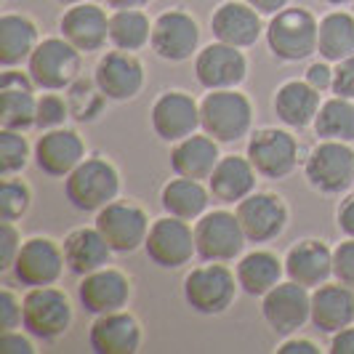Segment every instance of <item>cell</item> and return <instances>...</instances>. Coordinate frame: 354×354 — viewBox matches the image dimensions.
Segmentation results:
<instances>
[{
  "mask_svg": "<svg viewBox=\"0 0 354 354\" xmlns=\"http://www.w3.org/2000/svg\"><path fill=\"white\" fill-rule=\"evenodd\" d=\"M317 17L304 6H288L280 14L269 17L266 24V48L283 64H299L317 53Z\"/></svg>",
  "mask_w": 354,
  "mask_h": 354,
  "instance_id": "1",
  "label": "cell"
},
{
  "mask_svg": "<svg viewBox=\"0 0 354 354\" xmlns=\"http://www.w3.org/2000/svg\"><path fill=\"white\" fill-rule=\"evenodd\" d=\"M120 195V171L104 155H88L64 178V197L75 211L99 213Z\"/></svg>",
  "mask_w": 354,
  "mask_h": 354,
  "instance_id": "2",
  "label": "cell"
},
{
  "mask_svg": "<svg viewBox=\"0 0 354 354\" xmlns=\"http://www.w3.org/2000/svg\"><path fill=\"white\" fill-rule=\"evenodd\" d=\"M253 128V102L243 91H208L200 102V131H205L218 144H234L250 136Z\"/></svg>",
  "mask_w": 354,
  "mask_h": 354,
  "instance_id": "3",
  "label": "cell"
},
{
  "mask_svg": "<svg viewBox=\"0 0 354 354\" xmlns=\"http://www.w3.org/2000/svg\"><path fill=\"white\" fill-rule=\"evenodd\" d=\"M237 274L221 261H205L203 266H195L181 285L187 306L203 317L224 315L237 299Z\"/></svg>",
  "mask_w": 354,
  "mask_h": 354,
  "instance_id": "4",
  "label": "cell"
},
{
  "mask_svg": "<svg viewBox=\"0 0 354 354\" xmlns=\"http://www.w3.org/2000/svg\"><path fill=\"white\" fill-rule=\"evenodd\" d=\"M304 178L319 195H346L354 187L352 144L319 139L304 158Z\"/></svg>",
  "mask_w": 354,
  "mask_h": 354,
  "instance_id": "5",
  "label": "cell"
},
{
  "mask_svg": "<svg viewBox=\"0 0 354 354\" xmlns=\"http://www.w3.org/2000/svg\"><path fill=\"white\" fill-rule=\"evenodd\" d=\"M245 155L253 162L256 174L266 181H283L301 162V144L299 139L277 125H266L259 131H250Z\"/></svg>",
  "mask_w": 354,
  "mask_h": 354,
  "instance_id": "6",
  "label": "cell"
},
{
  "mask_svg": "<svg viewBox=\"0 0 354 354\" xmlns=\"http://www.w3.org/2000/svg\"><path fill=\"white\" fill-rule=\"evenodd\" d=\"M21 309H24L21 328L37 341L62 338L72 328V319H75L70 296L56 285L27 288L21 299Z\"/></svg>",
  "mask_w": 354,
  "mask_h": 354,
  "instance_id": "7",
  "label": "cell"
},
{
  "mask_svg": "<svg viewBox=\"0 0 354 354\" xmlns=\"http://www.w3.org/2000/svg\"><path fill=\"white\" fill-rule=\"evenodd\" d=\"M83 53L64 37H43L32 56L27 59V72L40 91H67L80 77Z\"/></svg>",
  "mask_w": 354,
  "mask_h": 354,
  "instance_id": "8",
  "label": "cell"
},
{
  "mask_svg": "<svg viewBox=\"0 0 354 354\" xmlns=\"http://www.w3.org/2000/svg\"><path fill=\"white\" fill-rule=\"evenodd\" d=\"M195 243L197 256L203 261L230 264V261L243 256V250L248 245V237L243 232L237 213L218 208V211H205L195 221Z\"/></svg>",
  "mask_w": 354,
  "mask_h": 354,
  "instance_id": "9",
  "label": "cell"
},
{
  "mask_svg": "<svg viewBox=\"0 0 354 354\" xmlns=\"http://www.w3.org/2000/svg\"><path fill=\"white\" fill-rule=\"evenodd\" d=\"M96 230L104 234V240L109 243V248L118 256H128L144 248L147 234H149V216L139 203L133 200H112L109 205H104L96 213Z\"/></svg>",
  "mask_w": 354,
  "mask_h": 354,
  "instance_id": "10",
  "label": "cell"
},
{
  "mask_svg": "<svg viewBox=\"0 0 354 354\" xmlns=\"http://www.w3.org/2000/svg\"><path fill=\"white\" fill-rule=\"evenodd\" d=\"M144 253L158 269H181L192 261V256H197L195 227L168 213L160 216L149 227Z\"/></svg>",
  "mask_w": 354,
  "mask_h": 354,
  "instance_id": "11",
  "label": "cell"
},
{
  "mask_svg": "<svg viewBox=\"0 0 354 354\" xmlns=\"http://www.w3.org/2000/svg\"><path fill=\"white\" fill-rule=\"evenodd\" d=\"M261 317L274 336H296L306 322H312V290L283 280L261 299Z\"/></svg>",
  "mask_w": 354,
  "mask_h": 354,
  "instance_id": "12",
  "label": "cell"
},
{
  "mask_svg": "<svg viewBox=\"0 0 354 354\" xmlns=\"http://www.w3.org/2000/svg\"><path fill=\"white\" fill-rule=\"evenodd\" d=\"M149 125L160 142H181L200 131V102L181 88L162 91L149 106Z\"/></svg>",
  "mask_w": 354,
  "mask_h": 354,
  "instance_id": "13",
  "label": "cell"
},
{
  "mask_svg": "<svg viewBox=\"0 0 354 354\" xmlns=\"http://www.w3.org/2000/svg\"><path fill=\"white\" fill-rule=\"evenodd\" d=\"M67 269L64 261V248L62 243H56L53 237H27L19 248V256L11 272H14V280L24 288H46V285H56L62 280Z\"/></svg>",
  "mask_w": 354,
  "mask_h": 354,
  "instance_id": "14",
  "label": "cell"
},
{
  "mask_svg": "<svg viewBox=\"0 0 354 354\" xmlns=\"http://www.w3.org/2000/svg\"><path fill=\"white\" fill-rule=\"evenodd\" d=\"M234 213L243 224V232L253 245H266L274 243L277 237H283L290 221V211L285 205V200L277 192H253L245 200H240L234 205Z\"/></svg>",
  "mask_w": 354,
  "mask_h": 354,
  "instance_id": "15",
  "label": "cell"
},
{
  "mask_svg": "<svg viewBox=\"0 0 354 354\" xmlns=\"http://www.w3.org/2000/svg\"><path fill=\"white\" fill-rule=\"evenodd\" d=\"M149 46L162 62H171V64L189 62L200 48V24L189 11L168 8L155 19Z\"/></svg>",
  "mask_w": 354,
  "mask_h": 354,
  "instance_id": "16",
  "label": "cell"
},
{
  "mask_svg": "<svg viewBox=\"0 0 354 354\" xmlns=\"http://www.w3.org/2000/svg\"><path fill=\"white\" fill-rule=\"evenodd\" d=\"M93 80L109 102L125 104V102H133L142 93L147 75H144L142 59L136 53L115 48V51H106L96 62Z\"/></svg>",
  "mask_w": 354,
  "mask_h": 354,
  "instance_id": "17",
  "label": "cell"
},
{
  "mask_svg": "<svg viewBox=\"0 0 354 354\" xmlns=\"http://www.w3.org/2000/svg\"><path fill=\"white\" fill-rule=\"evenodd\" d=\"M195 77L205 91L240 88L248 77V59L243 48L213 40L195 56Z\"/></svg>",
  "mask_w": 354,
  "mask_h": 354,
  "instance_id": "18",
  "label": "cell"
},
{
  "mask_svg": "<svg viewBox=\"0 0 354 354\" xmlns=\"http://www.w3.org/2000/svg\"><path fill=\"white\" fill-rule=\"evenodd\" d=\"M86 158L88 155H86L83 136L67 125L43 131L32 147V160H35L37 171L51 178H67Z\"/></svg>",
  "mask_w": 354,
  "mask_h": 354,
  "instance_id": "19",
  "label": "cell"
},
{
  "mask_svg": "<svg viewBox=\"0 0 354 354\" xmlns=\"http://www.w3.org/2000/svg\"><path fill=\"white\" fill-rule=\"evenodd\" d=\"M131 296H133L131 277L115 266H102L80 277V285H77V301L83 306V312H88L93 317L125 309L131 304Z\"/></svg>",
  "mask_w": 354,
  "mask_h": 354,
  "instance_id": "20",
  "label": "cell"
},
{
  "mask_svg": "<svg viewBox=\"0 0 354 354\" xmlns=\"http://www.w3.org/2000/svg\"><path fill=\"white\" fill-rule=\"evenodd\" d=\"M213 40L227 43L234 48H250L256 46L266 32L261 14L245 3V0H224L211 17Z\"/></svg>",
  "mask_w": 354,
  "mask_h": 354,
  "instance_id": "21",
  "label": "cell"
},
{
  "mask_svg": "<svg viewBox=\"0 0 354 354\" xmlns=\"http://www.w3.org/2000/svg\"><path fill=\"white\" fill-rule=\"evenodd\" d=\"M30 72H17L14 67L0 75V128L30 131L35 128L37 96Z\"/></svg>",
  "mask_w": 354,
  "mask_h": 354,
  "instance_id": "22",
  "label": "cell"
},
{
  "mask_svg": "<svg viewBox=\"0 0 354 354\" xmlns=\"http://www.w3.org/2000/svg\"><path fill=\"white\" fill-rule=\"evenodd\" d=\"M283 261L285 277L309 290L330 283L333 277V248L317 237H304L299 243H293Z\"/></svg>",
  "mask_w": 354,
  "mask_h": 354,
  "instance_id": "23",
  "label": "cell"
},
{
  "mask_svg": "<svg viewBox=\"0 0 354 354\" xmlns=\"http://www.w3.org/2000/svg\"><path fill=\"white\" fill-rule=\"evenodd\" d=\"M59 32L80 53H96L109 43V17L96 3L70 6L59 19Z\"/></svg>",
  "mask_w": 354,
  "mask_h": 354,
  "instance_id": "24",
  "label": "cell"
},
{
  "mask_svg": "<svg viewBox=\"0 0 354 354\" xmlns=\"http://www.w3.org/2000/svg\"><path fill=\"white\" fill-rule=\"evenodd\" d=\"M88 346L93 354H136L142 349V325L125 309L99 315L88 328Z\"/></svg>",
  "mask_w": 354,
  "mask_h": 354,
  "instance_id": "25",
  "label": "cell"
},
{
  "mask_svg": "<svg viewBox=\"0 0 354 354\" xmlns=\"http://www.w3.org/2000/svg\"><path fill=\"white\" fill-rule=\"evenodd\" d=\"M259 174L253 168V162L248 160V155H221L218 165L213 168L211 178L205 181L211 197L221 205H237L240 200H245L248 195L256 192V181Z\"/></svg>",
  "mask_w": 354,
  "mask_h": 354,
  "instance_id": "26",
  "label": "cell"
},
{
  "mask_svg": "<svg viewBox=\"0 0 354 354\" xmlns=\"http://www.w3.org/2000/svg\"><path fill=\"white\" fill-rule=\"evenodd\" d=\"M319 106H322L319 91L312 88L306 80H285L272 96V112L285 128H293V131L315 125Z\"/></svg>",
  "mask_w": 354,
  "mask_h": 354,
  "instance_id": "27",
  "label": "cell"
},
{
  "mask_svg": "<svg viewBox=\"0 0 354 354\" xmlns=\"http://www.w3.org/2000/svg\"><path fill=\"white\" fill-rule=\"evenodd\" d=\"M312 325L319 333L333 336L354 325V288L344 283H325L312 290Z\"/></svg>",
  "mask_w": 354,
  "mask_h": 354,
  "instance_id": "28",
  "label": "cell"
},
{
  "mask_svg": "<svg viewBox=\"0 0 354 354\" xmlns=\"http://www.w3.org/2000/svg\"><path fill=\"white\" fill-rule=\"evenodd\" d=\"M64 261H67V269L77 277H86L91 272L102 269V266H109L115 250L109 248V243L104 240V234L93 227H77L72 230L64 243Z\"/></svg>",
  "mask_w": 354,
  "mask_h": 354,
  "instance_id": "29",
  "label": "cell"
},
{
  "mask_svg": "<svg viewBox=\"0 0 354 354\" xmlns=\"http://www.w3.org/2000/svg\"><path fill=\"white\" fill-rule=\"evenodd\" d=\"M218 160H221L218 142L213 136H208L205 131H197V133L171 147V171L176 176L208 181L213 168L218 165Z\"/></svg>",
  "mask_w": 354,
  "mask_h": 354,
  "instance_id": "30",
  "label": "cell"
},
{
  "mask_svg": "<svg viewBox=\"0 0 354 354\" xmlns=\"http://www.w3.org/2000/svg\"><path fill=\"white\" fill-rule=\"evenodd\" d=\"M240 290L250 299H264L274 285L283 283L285 277V261L272 253V250L256 248L250 253H243L234 266Z\"/></svg>",
  "mask_w": 354,
  "mask_h": 354,
  "instance_id": "31",
  "label": "cell"
},
{
  "mask_svg": "<svg viewBox=\"0 0 354 354\" xmlns=\"http://www.w3.org/2000/svg\"><path fill=\"white\" fill-rule=\"evenodd\" d=\"M211 189L208 184H203L200 178L176 176L165 181V187L160 189V205L168 216H176L184 221H197L211 205Z\"/></svg>",
  "mask_w": 354,
  "mask_h": 354,
  "instance_id": "32",
  "label": "cell"
},
{
  "mask_svg": "<svg viewBox=\"0 0 354 354\" xmlns=\"http://www.w3.org/2000/svg\"><path fill=\"white\" fill-rule=\"evenodd\" d=\"M40 43L37 24L27 14H3L0 17V64L3 70L27 62Z\"/></svg>",
  "mask_w": 354,
  "mask_h": 354,
  "instance_id": "33",
  "label": "cell"
},
{
  "mask_svg": "<svg viewBox=\"0 0 354 354\" xmlns=\"http://www.w3.org/2000/svg\"><path fill=\"white\" fill-rule=\"evenodd\" d=\"M317 53L330 64L354 56V14L338 8L319 19Z\"/></svg>",
  "mask_w": 354,
  "mask_h": 354,
  "instance_id": "34",
  "label": "cell"
},
{
  "mask_svg": "<svg viewBox=\"0 0 354 354\" xmlns=\"http://www.w3.org/2000/svg\"><path fill=\"white\" fill-rule=\"evenodd\" d=\"M152 24L142 8H123L109 14V46L120 51H142L152 43Z\"/></svg>",
  "mask_w": 354,
  "mask_h": 354,
  "instance_id": "35",
  "label": "cell"
},
{
  "mask_svg": "<svg viewBox=\"0 0 354 354\" xmlns=\"http://www.w3.org/2000/svg\"><path fill=\"white\" fill-rule=\"evenodd\" d=\"M315 133L325 142H354V102L344 96H330L319 106L315 118Z\"/></svg>",
  "mask_w": 354,
  "mask_h": 354,
  "instance_id": "36",
  "label": "cell"
},
{
  "mask_svg": "<svg viewBox=\"0 0 354 354\" xmlns=\"http://www.w3.org/2000/svg\"><path fill=\"white\" fill-rule=\"evenodd\" d=\"M67 102H70L72 118H75L77 123H93V120L102 115V109H104V104L109 99L99 91L96 80H83V77H77L70 88H67Z\"/></svg>",
  "mask_w": 354,
  "mask_h": 354,
  "instance_id": "37",
  "label": "cell"
},
{
  "mask_svg": "<svg viewBox=\"0 0 354 354\" xmlns=\"http://www.w3.org/2000/svg\"><path fill=\"white\" fill-rule=\"evenodd\" d=\"M32 158V147L24 131L0 128V176H17L27 168Z\"/></svg>",
  "mask_w": 354,
  "mask_h": 354,
  "instance_id": "38",
  "label": "cell"
},
{
  "mask_svg": "<svg viewBox=\"0 0 354 354\" xmlns=\"http://www.w3.org/2000/svg\"><path fill=\"white\" fill-rule=\"evenodd\" d=\"M32 208V189L24 178L3 176L0 184V221H19Z\"/></svg>",
  "mask_w": 354,
  "mask_h": 354,
  "instance_id": "39",
  "label": "cell"
},
{
  "mask_svg": "<svg viewBox=\"0 0 354 354\" xmlns=\"http://www.w3.org/2000/svg\"><path fill=\"white\" fill-rule=\"evenodd\" d=\"M72 118L70 102L67 96H59L56 91H46L43 96H37V115H35V128L43 131H53L62 128Z\"/></svg>",
  "mask_w": 354,
  "mask_h": 354,
  "instance_id": "40",
  "label": "cell"
},
{
  "mask_svg": "<svg viewBox=\"0 0 354 354\" xmlns=\"http://www.w3.org/2000/svg\"><path fill=\"white\" fill-rule=\"evenodd\" d=\"M21 234L14 221H0V272H8L21 248Z\"/></svg>",
  "mask_w": 354,
  "mask_h": 354,
  "instance_id": "41",
  "label": "cell"
},
{
  "mask_svg": "<svg viewBox=\"0 0 354 354\" xmlns=\"http://www.w3.org/2000/svg\"><path fill=\"white\" fill-rule=\"evenodd\" d=\"M333 277L354 288V237H346L333 248Z\"/></svg>",
  "mask_w": 354,
  "mask_h": 354,
  "instance_id": "42",
  "label": "cell"
},
{
  "mask_svg": "<svg viewBox=\"0 0 354 354\" xmlns=\"http://www.w3.org/2000/svg\"><path fill=\"white\" fill-rule=\"evenodd\" d=\"M24 317V309H21V299L11 288H3L0 290V333L6 330H17Z\"/></svg>",
  "mask_w": 354,
  "mask_h": 354,
  "instance_id": "43",
  "label": "cell"
},
{
  "mask_svg": "<svg viewBox=\"0 0 354 354\" xmlns=\"http://www.w3.org/2000/svg\"><path fill=\"white\" fill-rule=\"evenodd\" d=\"M333 77H336V64H330V62H325V59L312 62V64L306 67V72H304V80H306L312 88H317L319 93L333 91Z\"/></svg>",
  "mask_w": 354,
  "mask_h": 354,
  "instance_id": "44",
  "label": "cell"
},
{
  "mask_svg": "<svg viewBox=\"0 0 354 354\" xmlns=\"http://www.w3.org/2000/svg\"><path fill=\"white\" fill-rule=\"evenodd\" d=\"M330 93L354 102V56L336 64V77H333V91Z\"/></svg>",
  "mask_w": 354,
  "mask_h": 354,
  "instance_id": "45",
  "label": "cell"
},
{
  "mask_svg": "<svg viewBox=\"0 0 354 354\" xmlns=\"http://www.w3.org/2000/svg\"><path fill=\"white\" fill-rule=\"evenodd\" d=\"M0 352L6 354H35V344L32 336L24 330H6L0 333Z\"/></svg>",
  "mask_w": 354,
  "mask_h": 354,
  "instance_id": "46",
  "label": "cell"
},
{
  "mask_svg": "<svg viewBox=\"0 0 354 354\" xmlns=\"http://www.w3.org/2000/svg\"><path fill=\"white\" fill-rule=\"evenodd\" d=\"M336 224L344 237H354V192L346 195L336 208Z\"/></svg>",
  "mask_w": 354,
  "mask_h": 354,
  "instance_id": "47",
  "label": "cell"
},
{
  "mask_svg": "<svg viewBox=\"0 0 354 354\" xmlns=\"http://www.w3.org/2000/svg\"><path fill=\"white\" fill-rule=\"evenodd\" d=\"M277 352L280 354H319V346L315 344V341L301 338L299 333H296V336L283 338V344L277 346Z\"/></svg>",
  "mask_w": 354,
  "mask_h": 354,
  "instance_id": "48",
  "label": "cell"
},
{
  "mask_svg": "<svg viewBox=\"0 0 354 354\" xmlns=\"http://www.w3.org/2000/svg\"><path fill=\"white\" fill-rule=\"evenodd\" d=\"M328 352L330 354H354V325H346V328H341L338 333L330 336Z\"/></svg>",
  "mask_w": 354,
  "mask_h": 354,
  "instance_id": "49",
  "label": "cell"
},
{
  "mask_svg": "<svg viewBox=\"0 0 354 354\" xmlns=\"http://www.w3.org/2000/svg\"><path fill=\"white\" fill-rule=\"evenodd\" d=\"M245 3H250L261 17H274V14H280L283 8H288L290 0H245Z\"/></svg>",
  "mask_w": 354,
  "mask_h": 354,
  "instance_id": "50",
  "label": "cell"
},
{
  "mask_svg": "<svg viewBox=\"0 0 354 354\" xmlns=\"http://www.w3.org/2000/svg\"><path fill=\"white\" fill-rule=\"evenodd\" d=\"M112 11H123V8H144L149 6L152 0H104Z\"/></svg>",
  "mask_w": 354,
  "mask_h": 354,
  "instance_id": "51",
  "label": "cell"
},
{
  "mask_svg": "<svg viewBox=\"0 0 354 354\" xmlns=\"http://www.w3.org/2000/svg\"><path fill=\"white\" fill-rule=\"evenodd\" d=\"M325 6H333V8H344V6H349V3H354V0H322Z\"/></svg>",
  "mask_w": 354,
  "mask_h": 354,
  "instance_id": "52",
  "label": "cell"
},
{
  "mask_svg": "<svg viewBox=\"0 0 354 354\" xmlns=\"http://www.w3.org/2000/svg\"><path fill=\"white\" fill-rule=\"evenodd\" d=\"M53 3H59V6L70 8V6H77V3H86V0H53Z\"/></svg>",
  "mask_w": 354,
  "mask_h": 354,
  "instance_id": "53",
  "label": "cell"
}]
</instances>
